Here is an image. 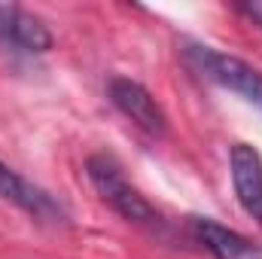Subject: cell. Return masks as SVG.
Segmentation results:
<instances>
[{"mask_svg": "<svg viewBox=\"0 0 262 259\" xmlns=\"http://www.w3.org/2000/svg\"><path fill=\"white\" fill-rule=\"evenodd\" d=\"M183 61L195 70L198 76L241 95L253 107L262 110V70L235 55H226L207 43H186L183 46Z\"/></svg>", "mask_w": 262, "mask_h": 259, "instance_id": "obj_2", "label": "cell"}, {"mask_svg": "<svg viewBox=\"0 0 262 259\" xmlns=\"http://www.w3.org/2000/svg\"><path fill=\"white\" fill-rule=\"evenodd\" d=\"M189 229H192V238L213 259H262V247L210 217H192Z\"/></svg>", "mask_w": 262, "mask_h": 259, "instance_id": "obj_7", "label": "cell"}, {"mask_svg": "<svg viewBox=\"0 0 262 259\" xmlns=\"http://www.w3.org/2000/svg\"><path fill=\"white\" fill-rule=\"evenodd\" d=\"M235 12H241L247 21H253L262 31V0H253V3H235Z\"/></svg>", "mask_w": 262, "mask_h": 259, "instance_id": "obj_8", "label": "cell"}, {"mask_svg": "<svg viewBox=\"0 0 262 259\" xmlns=\"http://www.w3.org/2000/svg\"><path fill=\"white\" fill-rule=\"evenodd\" d=\"M107 95H110L113 107L125 119H131L137 128H143L146 134L162 137L168 131V116H165L162 104L137 79H131V76H110L107 79Z\"/></svg>", "mask_w": 262, "mask_h": 259, "instance_id": "obj_4", "label": "cell"}, {"mask_svg": "<svg viewBox=\"0 0 262 259\" xmlns=\"http://www.w3.org/2000/svg\"><path fill=\"white\" fill-rule=\"evenodd\" d=\"M85 177L92 183V189L98 198L113 207L122 220L137 223V226H159V210L146 201V195L140 192L122 171V165L107 156V153H92L85 159Z\"/></svg>", "mask_w": 262, "mask_h": 259, "instance_id": "obj_1", "label": "cell"}, {"mask_svg": "<svg viewBox=\"0 0 262 259\" xmlns=\"http://www.w3.org/2000/svg\"><path fill=\"white\" fill-rule=\"evenodd\" d=\"M0 198L15 204L21 213H28L37 223H46V226H64L67 223V210L61 207V201L52 198V192H46L34 180L21 177L6 162H0Z\"/></svg>", "mask_w": 262, "mask_h": 259, "instance_id": "obj_3", "label": "cell"}, {"mask_svg": "<svg viewBox=\"0 0 262 259\" xmlns=\"http://www.w3.org/2000/svg\"><path fill=\"white\" fill-rule=\"evenodd\" d=\"M0 43L12 46L15 52L43 55L52 49V31L34 12L18 3H0Z\"/></svg>", "mask_w": 262, "mask_h": 259, "instance_id": "obj_5", "label": "cell"}, {"mask_svg": "<svg viewBox=\"0 0 262 259\" xmlns=\"http://www.w3.org/2000/svg\"><path fill=\"white\" fill-rule=\"evenodd\" d=\"M232 168V186L238 195V204L247 217H253L262 226V156L250 143H235L229 153Z\"/></svg>", "mask_w": 262, "mask_h": 259, "instance_id": "obj_6", "label": "cell"}]
</instances>
